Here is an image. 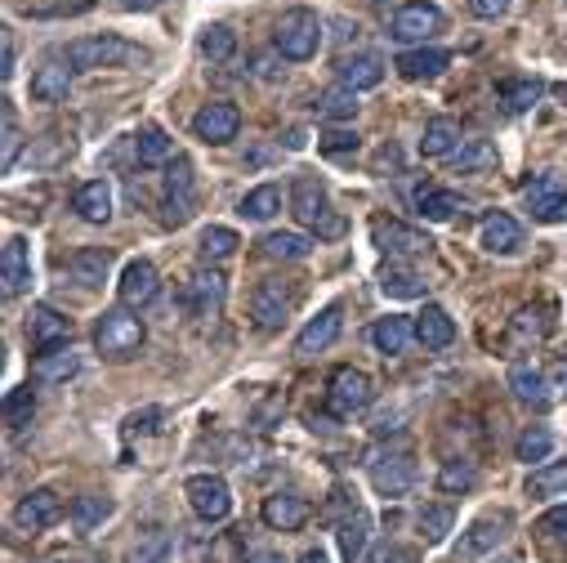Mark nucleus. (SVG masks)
<instances>
[{
  "instance_id": "1",
  "label": "nucleus",
  "mask_w": 567,
  "mask_h": 563,
  "mask_svg": "<svg viewBox=\"0 0 567 563\" xmlns=\"http://www.w3.org/2000/svg\"><path fill=\"white\" fill-rule=\"evenodd\" d=\"M63 59L76 72H99V68H134V63H148V50H138L125 37L99 32V37H76L63 45Z\"/></svg>"
},
{
  "instance_id": "2",
  "label": "nucleus",
  "mask_w": 567,
  "mask_h": 563,
  "mask_svg": "<svg viewBox=\"0 0 567 563\" xmlns=\"http://www.w3.org/2000/svg\"><path fill=\"white\" fill-rule=\"evenodd\" d=\"M291 215H296L309 233H318L322 242H336V237H344V228H349V219L331 206L327 188H322L318 180H309V175L291 184Z\"/></svg>"
},
{
  "instance_id": "3",
  "label": "nucleus",
  "mask_w": 567,
  "mask_h": 563,
  "mask_svg": "<svg viewBox=\"0 0 567 563\" xmlns=\"http://www.w3.org/2000/svg\"><path fill=\"white\" fill-rule=\"evenodd\" d=\"M144 318H134V309L116 305V309H103V318L94 323V349L107 358V362H125L138 354L144 345Z\"/></svg>"
},
{
  "instance_id": "4",
  "label": "nucleus",
  "mask_w": 567,
  "mask_h": 563,
  "mask_svg": "<svg viewBox=\"0 0 567 563\" xmlns=\"http://www.w3.org/2000/svg\"><path fill=\"white\" fill-rule=\"evenodd\" d=\"M272 45H277L281 59H291V63L313 59L318 45H322V19L313 10H305V6L287 10L277 19V28H272Z\"/></svg>"
},
{
  "instance_id": "5",
  "label": "nucleus",
  "mask_w": 567,
  "mask_h": 563,
  "mask_svg": "<svg viewBox=\"0 0 567 563\" xmlns=\"http://www.w3.org/2000/svg\"><path fill=\"white\" fill-rule=\"evenodd\" d=\"M296 305H300V287H296V282H287V277H264L259 287H255V296H250V323H255L259 331H277L281 323L296 314Z\"/></svg>"
},
{
  "instance_id": "6",
  "label": "nucleus",
  "mask_w": 567,
  "mask_h": 563,
  "mask_svg": "<svg viewBox=\"0 0 567 563\" xmlns=\"http://www.w3.org/2000/svg\"><path fill=\"white\" fill-rule=\"evenodd\" d=\"M509 532H514V514H509V510H487V514H478V519L461 532L456 559H461V563H474V559H483L487 550L505 545V541H509Z\"/></svg>"
},
{
  "instance_id": "7",
  "label": "nucleus",
  "mask_w": 567,
  "mask_h": 563,
  "mask_svg": "<svg viewBox=\"0 0 567 563\" xmlns=\"http://www.w3.org/2000/svg\"><path fill=\"white\" fill-rule=\"evenodd\" d=\"M193 206H197V188H193V162L188 157H175L171 171H166V188H162V224L179 228L193 219Z\"/></svg>"
},
{
  "instance_id": "8",
  "label": "nucleus",
  "mask_w": 567,
  "mask_h": 563,
  "mask_svg": "<svg viewBox=\"0 0 567 563\" xmlns=\"http://www.w3.org/2000/svg\"><path fill=\"white\" fill-rule=\"evenodd\" d=\"M443 32V10L439 6H424V0H411V6H402L389 23V37L398 45H424L430 37Z\"/></svg>"
},
{
  "instance_id": "9",
  "label": "nucleus",
  "mask_w": 567,
  "mask_h": 563,
  "mask_svg": "<svg viewBox=\"0 0 567 563\" xmlns=\"http://www.w3.org/2000/svg\"><path fill=\"white\" fill-rule=\"evenodd\" d=\"M367 474H371V488L380 497H406L415 488V461L411 452H384V457H371L367 461Z\"/></svg>"
},
{
  "instance_id": "10",
  "label": "nucleus",
  "mask_w": 567,
  "mask_h": 563,
  "mask_svg": "<svg viewBox=\"0 0 567 563\" xmlns=\"http://www.w3.org/2000/svg\"><path fill=\"white\" fill-rule=\"evenodd\" d=\"M523 202L532 211V219L540 224H567V184L558 175H536L523 188Z\"/></svg>"
},
{
  "instance_id": "11",
  "label": "nucleus",
  "mask_w": 567,
  "mask_h": 563,
  "mask_svg": "<svg viewBox=\"0 0 567 563\" xmlns=\"http://www.w3.org/2000/svg\"><path fill=\"white\" fill-rule=\"evenodd\" d=\"M237 130H241V112H237V103H228V99H215V103H206V108L193 116V134L202 139V144H210V149L233 144Z\"/></svg>"
},
{
  "instance_id": "12",
  "label": "nucleus",
  "mask_w": 567,
  "mask_h": 563,
  "mask_svg": "<svg viewBox=\"0 0 567 563\" xmlns=\"http://www.w3.org/2000/svg\"><path fill=\"white\" fill-rule=\"evenodd\" d=\"M162 291V277H157V264L153 259H130L121 268V282H116V296L125 309H148Z\"/></svg>"
},
{
  "instance_id": "13",
  "label": "nucleus",
  "mask_w": 567,
  "mask_h": 563,
  "mask_svg": "<svg viewBox=\"0 0 567 563\" xmlns=\"http://www.w3.org/2000/svg\"><path fill=\"white\" fill-rule=\"evenodd\" d=\"M327 398H331V411L353 416V411H367V407H371L375 385H371L367 371H358V367H340V371H331V389H327Z\"/></svg>"
},
{
  "instance_id": "14",
  "label": "nucleus",
  "mask_w": 567,
  "mask_h": 563,
  "mask_svg": "<svg viewBox=\"0 0 567 563\" xmlns=\"http://www.w3.org/2000/svg\"><path fill=\"white\" fill-rule=\"evenodd\" d=\"M184 492H188L193 514L206 519V523H219V519H228V510H233V492H228V483H224L219 474H193V479L184 483Z\"/></svg>"
},
{
  "instance_id": "15",
  "label": "nucleus",
  "mask_w": 567,
  "mask_h": 563,
  "mask_svg": "<svg viewBox=\"0 0 567 563\" xmlns=\"http://www.w3.org/2000/svg\"><path fill=\"white\" fill-rule=\"evenodd\" d=\"M371 242L389 255V259H402V255H430V233H420V228H411V224H402V219H375L371 224Z\"/></svg>"
},
{
  "instance_id": "16",
  "label": "nucleus",
  "mask_w": 567,
  "mask_h": 563,
  "mask_svg": "<svg viewBox=\"0 0 567 563\" xmlns=\"http://www.w3.org/2000/svg\"><path fill=\"white\" fill-rule=\"evenodd\" d=\"M32 287V255H28V242L23 237H6V250H0V291L6 300L23 296Z\"/></svg>"
},
{
  "instance_id": "17",
  "label": "nucleus",
  "mask_w": 567,
  "mask_h": 563,
  "mask_svg": "<svg viewBox=\"0 0 567 563\" xmlns=\"http://www.w3.org/2000/svg\"><path fill=\"white\" fill-rule=\"evenodd\" d=\"M340 331H344V309H340V305H327V309L296 336V358H313V354L331 349V345L340 340Z\"/></svg>"
},
{
  "instance_id": "18",
  "label": "nucleus",
  "mask_w": 567,
  "mask_h": 563,
  "mask_svg": "<svg viewBox=\"0 0 567 563\" xmlns=\"http://www.w3.org/2000/svg\"><path fill=\"white\" fill-rule=\"evenodd\" d=\"M59 519H63V501H59L54 488L28 492V497L19 501V510H14V523H19L23 532H45V528H54Z\"/></svg>"
},
{
  "instance_id": "19",
  "label": "nucleus",
  "mask_w": 567,
  "mask_h": 563,
  "mask_svg": "<svg viewBox=\"0 0 567 563\" xmlns=\"http://www.w3.org/2000/svg\"><path fill=\"white\" fill-rule=\"evenodd\" d=\"M224 296H228V282L219 268H197L188 277V309L197 318H215L224 309Z\"/></svg>"
},
{
  "instance_id": "20",
  "label": "nucleus",
  "mask_w": 567,
  "mask_h": 563,
  "mask_svg": "<svg viewBox=\"0 0 567 563\" xmlns=\"http://www.w3.org/2000/svg\"><path fill=\"white\" fill-rule=\"evenodd\" d=\"M259 514H264V523L272 532H300L309 523L313 505L305 497H296V492H277V497H264V510Z\"/></svg>"
},
{
  "instance_id": "21",
  "label": "nucleus",
  "mask_w": 567,
  "mask_h": 563,
  "mask_svg": "<svg viewBox=\"0 0 567 563\" xmlns=\"http://www.w3.org/2000/svg\"><path fill=\"white\" fill-rule=\"evenodd\" d=\"M28 340L37 349H59V345L72 340V318H63L50 305H32V314H28Z\"/></svg>"
},
{
  "instance_id": "22",
  "label": "nucleus",
  "mask_w": 567,
  "mask_h": 563,
  "mask_svg": "<svg viewBox=\"0 0 567 563\" xmlns=\"http://www.w3.org/2000/svg\"><path fill=\"white\" fill-rule=\"evenodd\" d=\"M393 68H398L406 81H434L439 72L452 68V54L439 50V45H415V50H402V54L393 59Z\"/></svg>"
},
{
  "instance_id": "23",
  "label": "nucleus",
  "mask_w": 567,
  "mask_h": 563,
  "mask_svg": "<svg viewBox=\"0 0 567 563\" xmlns=\"http://www.w3.org/2000/svg\"><path fill=\"white\" fill-rule=\"evenodd\" d=\"M72 76H76V68L68 59H45L32 76V99L37 103H63L72 94Z\"/></svg>"
},
{
  "instance_id": "24",
  "label": "nucleus",
  "mask_w": 567,
  "mask_h": 563,
  "mask_svg": "<svg viewBox=\"0 0 567 563\" xmlns=\"http://www.w3.org/2000/svg\"><path fill=\"white\" fill-rule=\"evenodd\" d=\"M509 389H514V398L527 402V407H549V402H554L549 376H545L540 367H532V362H514V367H509Z\"/></svg>"
},
{
  "instance_id": "25",
  "label": "nucleus",
  "mask_w": 567,
  "mask_h": 563,
  "mask_svg": "<svg viewBox=\"0 0 567 563\" xmlns=\"http://www.w3.org/2000/svg\"><path fill=\"white\" fill-rule=\"evenodd\" d=\"M461 144H465V134H461V121H456V116H434V121H424L420 157H452Z\"/></svg>"
},
{
  "instance_id": "26",
  "label": "nucleus",
  "mask_w": 567,
  "mask_h": 563,
  "mask_svg": "<svg viewBox=\"0 0 567 563\" xmlns=\"http://www.w3.org/2000/svg\"><path fill=\"white\" fill-rule=\"evenodd\" d=\"M81 371V354L72 345H59V349H41L37 362H32V376L41 385H68L72 376Z\"/></svg>"
},
{
  "instance_id": "27",
  "label": "nucleus",
  "mask_w": 567,
  "mask_h": 563,
  "mask_svg": "<svg viewBox=\"0 0 567 563\" xmlns=\"http://www.w3.org/2000/svg\"><path fill=\"white\" fill-rule=\"evenodd\" d=\"M336 76H340V85H349V90H371V85L384 81V59H380V54H344V59L336 63Z\"/></svg>"
},
{
  "instance_id": "28",
  "label": "nucleus",
  "mask_w": 567,
  "mask_h": 563,
  "mask_svg": "<svg viewBox=\"0 0 567 563\" xmlns=\"http://www.w3.org/2000/svg\"><path fill=\"white\" fill-rule=\"evenodd\" d=\"M523 246V224L514 219V215H505V211H492L487 219H483V250H492V255H514Z\"/></svg>"
},
{
  "instance_id": "29",
  "label": "nucleus",
  "mask_w": 567,
  "mask_h": 563,
  "mask_svg": "<svg viewBox=\"0 0 567 563\" xmlns=\"http://www.w3.org/2000/svg\"><path fill=\"white\" fill-rule=\"evenodd\" d=\"M380 291H384L389 300H420V296H424V277H420L411 264L389 259V264L380 268Z\"/></svg>"
},
{
  "instance_id": "30",
  "label": "nucleus",
  "mask_w": 567,
  "mask_h": 563,
  "mask_svg": "<svg viewBox=\"0 0 567 563\" xmlns=\"http://www.w3.org/2000/svg\"><path fill=\"white\" fill-rule=\"evenodd\" d=\"M336 536H340V554H344V563H362V554H367V541H371V514L353 505V510L340 519Z\"/></svg>"
},
{
  "instance_id": "31",
  "label": "nucleus",
  "mask_w": 567,
  "mask_h": 563,
  "mask_svg": "<svg viewBox=\"0 0 567 563\" xmlns=\"http://www.w3.org/2000/svg\"><path fill=\"white\" fill-rule=\"evenodd\" d=\"M415 340L424 345V349H447L452 340H456V323L447 318V309H439V305H424V314L415 318Z\"/></svg>"
},
{
  "instance_id": "32",
  "label": "nucleus",
  "mask_w": 567,
  "mask_h": 563,
  "mask_svg": "<svg viewBox=\"0 0 567 563\" xmlns=\"http://www.w3.org/2000/svg\"><path fill=\"white\" fill-rule=\"evenodd\" d=\"M415 340V323L411 318H380L375 327H371V345L384 354V358H402L406 354V345Z\"/></svg>"
},
{
  "instance_id": "33",
  "label": "nucleus",
  "mask_w": 567,
  "mask_h": 563,
  "mask_svg": "<svg viewBox=\"0 0 567 563\" xmlns=\"http://www.w3.org/2000/svg\"><path fill=\"white\" fill-rule=\"evenodd\" d=\"M72 211H76L85 224H107V219H112V188H107L103 180L81 184L76 197H72Z\"/></svg>"
},
{
  "instance_id": "34",
  "label": "nucleus",
  "mask_w": 567,
  "mask_h": 563,
  "mask_svg": "<svg viewBox=\"0 0 567 563\" xmlns=\"http://www.w3.org/2000/svg\"><path fill=\"white\" fill-rule=\"evenodd\" d=\"M134 157H138V166L175 162V139H171L162 125H144V130L134 134Z\"/></svg>"
},
{
  "instance_id": "35",
  "label": "nucleus",
  "mask_w": 567,
  "mask_h": 563,
  "mask_svg": "<svg viewBox=\"0 0 567 563\" xmlns=\"http://www.w3.org/2000/svg\"><path fill=\"white\" fill-rule=\"evenodd\" d=\"M411 202H415V211L430 219V224H443V219H452L456 211H461V197L452 193V188H439V184H424V188H415L411 193Z\"/></svg>"
},
{
  "instance_id": "36",
  "label": "nucleus",
  "mask_w": 567,
  "mask_h": 563,
  "mask_svg": "<svg viewBox=\"0 0 567 563\" xmlns=\"http://www.w3.org/2000/svg\"><path fill=\"white\" fill-rule=\"evenodd\" d=\"M107 268H112V255L103 246H85L68 259V273L81 282V287H103L107 282Z\"/></svg>"
},
{
  "instance_id": "37",
  "label": "nucleus",
  "mask_w": 567,
  "mask_h": 563,
  "mask_svg": "<svg viewBox=\"0 0 567 563\" xmlns=\"http://www.w3.org/2000/svg\"><path fill=\"white\" fill-rule=\"evenodd\" d=\"M540 94H545V81H536V76H518V81L496 85V99L505 112H527L532 103H540Z\"/></svg>"
},
{
  "instance_id": "38",
  "label": "nucleus",
  "mask_w": 567,
  "mask_h": 563,
  "mask_svg": "<svg viewBox=\"0 0 567 563\" xmlns=\"http://www.w3.org/2000/svg\"><path fill=\"white\" fill-rule=\"evenodd\" d=\"M125 563H171V532L166 528H144L134 536Z\"/></svg>"
},
{
  "instance_id": "39",
  "label": "nucleus",
  "mask_w": 567,
  "mask_h": 563,
  "mask_svg": "<svg viewBox=\"0 0 567 563\" xmlns=\"http://www.w3.org/2000/svg\"><path fill=\"white\" fill-rule=\"evenodd\" d=\"M277 211H281V188H277V184H259V188H250V193L241 197V206H237V215H241V219H255V224L272 219Z\"/></svg>"
},
{
  "instance_id": "40",
  "label": "nucleus",
  "mask_w": 567,
  "mask_h": 563,
  "mask_svg": "<svg viewBox=\"0 0 567 563\" xmlns=\"http://www.w3.org/2000/svg\"><path fill=\"white\" fill-rule=\"evenodd\" d=\"M259 250H264L268 259H309L313 242H309L305 233H264V237H259Z\"/></svg>"
},
{
  "instance_id": "41",
  "label": "nucleus",
  "mask_w": 567,
  "mask_h": 563,
  "mask_svg": "<svg viewBox=\"0 0 567 563\" xmlns=\"http://www.w3.org/2000/svg\"><path fill=\"white\" fill-rule=\"evenodd\" d=\"M415 528H420V536L430 541V545H443L447 532L456 528V510H452V505H424V510L415 514Z\"/></svg>"
},
{
  "instance_id": "42",
  "label": "nucleus",
  "mask_w": 567,
  "mask_h": 563,
  "mask_svg": "<svg viewBox=\"0 0 567 563\" xmlns=\"http://www.w3.org/2000/svg\"><path fill=\"white\" fill-rule=\"evenodd\" d=\"M567 492V461H545L527 474V497H563Z\"/></svg>"
},
{
  "instance_id": "43",
  "label": "nucleus",
  "mask_w": 567,
  "mask_h": 563,
  "mask_svg": "<svg viewBox=\"0 0 567 563\" xmlns=\"http://www.w3.org/2000/svg\"><path fill=\"white\" fill-rule=\"evenodd\" d=\"M549 452H554V434L545 430V426H527L523 434H518V443H514V457L518 461H536V465H545L549 461Z\"/></svg>"
},
{
  "instance_id": "44",
  "label": "nucleus",
  "mask_w": 567,
  "mask_h": 563,
  "mask_svg": "<svg viewBox=\"0 0 567 563\" xmlns=\"http://www.w3.org/2000/svg\"><path fill=\"white\" fill-rule=\"evenodd\" d=\"M318 116H327V121H353L358 116V90H349V85H340V90H327V94H318Z\"/></svg>"
},
{
  "instance_id": "45",
  "label": "nucleus",
  "mask_w": 567,
  "mask_h": 563,
  "mask_svg": "<svg viewBox=\"0 0 567 563\" xmlns=\"http://www.w3.org/2000/svg\"><path fill=\"white\" fill-rule=\"evenodd\" d=\"M237 246H241V242H237V233H233V228L210 224V228L202 233V242H197V255H202L206 264H219V259H228Z\"/></svg>"
},
{
  "instance_id": "46",
  "label": "nucleus",
  "mask_w": 567,
  "mask_h": 563,
  "mask_svg": "<svg viewBox=\"0 0 567 563\" xmlns=\"http://www.w3.org/2000/svg\"><path fill=\"white\" fill-rule=\"evenodd\" d=\"M202 54H206L210 63H228V59L237 54V32H233L228 23H210V28L202 32Z\"/></svg>"
},
{
  "instance_id": "47",
  "label": "nucleus",
  "mask_w": 567,
  "mask_h": 563,
  "mask_svg": "<svg viewBox=\"0 0 567 563\" xmlns=\"http://www.w3.org/2000/svg\"><path fill=\"white\" fill-rule=\"evenodd\" d=\"M72 519H76V528H81V532H94L103 519H112V501H107V497L85 492V497H76V501H72Z\"/></svg>"
},
{
  "instance_id": "48",
  "label": "nucleus",
  "mask_w": 567,
  "mask_h": 563,
  "mask_svg": "<svg viewBox=\"0 0 567 563\" xmlns=\"http://www.w3.org/2000/svg\"><path fill=\"white\" fill-rule=\"evenodd\" d=\"M536 536H540L545 545H554L558 554H567V505L545 510V514H540V523H536Z\"/></svg>"
},
{
  "instance_id": "49",
  "label": "nucleus",
  "mask_w": 567,
  "mask_h": 563,
  "mask_svg": "<svg viewBox=\"0 0 567 563\" xmlns=\"http://www.w3.org/2000/svg\"><path fill=\"white\" fill-rule=\"evenodd\" d=\"M32 416H37V389L32 385L28 389H14L6 398V426L10 430H23V426H32Z\"/></svg>"
},
{
  "instance_id": "50",
  "label": "nucleus",
  "mask_w": 567,
  "mask_h": 563,
  "mask_svg": "<svg viewBox=\"0 0 567 563\" xmlns=\"http://www.w3.org/2000/svg\"><path fill=\"white\" fill-rule=\"evenodd\" d=\"M452 157H456V171H461V175L483 171V166H492V162H496V153H492L487 139H465V144H461Z\"/></svg>"
},
{
  "instance_id": "51",
  "label": "nucleus",
  "mask_w": 567,
  "mask_h": 563,
  "mask_svg": "<svg viewBox=\"0 0 567 563\" xmlns=\"http://www.w3.org/2000/svg\"><path fill=\"white\" fill-rule=\"evenodd\" d=\"M474 483H478L474 461H447V465L439 470V488H443V492H470Z\"/></svg>"
},
{
  "instance_id": "52",
  "label": "nucleus",
  "mask_w": 567,
  "mask_h": 563,
  "mask_svg": "<svg viewBox=\"0 0 567 563\" xmlns=\"http://www.w3.org/2000/svg\"><path fill=\"white\" fill-rule=\"evenodd\" d=\"M318 149H322L327 157H344V153H358V134H353V130H327V134L318 139Z\"/></svg>"
},
{
  "instance_id": "53",
  "label": "nucleus",
  "mask_w": 567,
  "mask_h": 563,
  "mask_svg": "<svg viewBox=\"0 0 567 563\" xmlns=\"http://www.w3.org/2000/svg\"><path fill=\"white\" fill-rule=\"evenodd\" d=\"M19 144H23V134H19V121H14V108L6 103V144H0V166H14V157H19Z\"/></svg>"
},
{
  "instance_id": "54",
  "label": "nucleus",
  "mask_w": 567,
  "mask_h": 563,
  "mask_svg": "<svg viewBox=\"0 0 567 563\" xmlns=\"http://www.w3.org/2000/svg\"><path fill=\"white\" fill-rule=\"evenodd\" d=\"M85 10H94V0H50L37 14H85Z\"/></svg>"
},
{
  "instance_id": "55",
  "label": "nucleus",
  "mask_w": 567,
  "mask_h": 563,
  "mask_svg": "<svg viewBox=\"0 0 567 563\" xmlns=\"http://www.w3.org/2000/svg\"><path fill=\"white\" fill-rule=\"evenodd\" d=\"M153 420H162V411H157V407H153V411H144V416L134 411V416L125 420V434H153V430H157Z\"/></svg>"
},
{
  "instance_id": "56",
  "label": "nucleus",
  "mask_w": 567,
  "mask_h": 563,
  "mask_svg": "<svg viewBox=\"0 0 567 563\" xmlns=\"http://www.w3.org/2000/svg\"><path fill=\"white\" fill-rule=\"evenodd\" d=\"M509 6H514V0H470V10H474L478 19H501Z\"/></svg>"
},
{
  "instance_id": "57",
  "label": "nucleus",
  "mask_w": 567,
  "mask_h": 563,
  "mask_svg": "<svg viewBox=\"0 0 567 563\" xmlns=\"http://www.w3.org/2000/svg\"><path fill=\"white\" fill-rule=\"evenodd\" d=\"M371 563H415V550H402V545H389V550H380Z\"/></svg>"
},
{
  "instance_id": "58",
  "label": "nucleus",
  "mask_w": 567,
  "mask_h": 563,
  "mask_svg": "<svg viewBox=\"0 0 567 563\" xmlns=\"http://www.w3.org/2000/svg\"><path fill=\"white\" fill-rule=\"evenodd\" d=\"M0 76H6V81L14 76V45H10V37H6V68H0Z\"/></svg>"
},
{
  "instance_id": "59",
  "label": "nucleus",
  "mask_w": 567,
  "mask_h": 563,
  "mask_svg": "<svg viewBox=\"0 0 567 563\" xmlns=\"http://www.w3.org/2000/svg\"><path fill=\"white\" fill-rule=\"evenodd\" d=\"M121 6H125V10H157L162 0H121Z\"/></svg>"
},
{
  "instance_id": "60",
  "label": "nucleus",
  "mask_w": 567,
  "mask_h": 563,
  "mask_svg": "<svg viewBox=\"0 0 567 563\" xmlns=\"http://www.w3.org/2000/svg\"><path fill=\"white\" fill-rule=\"evenodd\" d=\"M250 563H287V559H281V554H272V550H259Z\"/></svg>"
},
{
  "instance_id": "61",
  "label": "nucleus",
  "mask_w": 567,
  "mask_h": 563,
  "mask_svg": "<svg viewBox=\"0 0 567 563\" xmlns=\"http://www.w3.org/2000/svg\"><path fill=\"white\" fill-rule=\"evenodd\" d=\"M300 563H331V559H327L322 550H305V554H300Z\"/></svg>"
},
{
  "instance_id": "62",
  "label": "nucleus",
  "mask_w": 567,
  "mask_h": 563,
  "mask_svg": "<svg viewBox=\"0 0 567 563\" xmlns=\"http://www.w3.org/2000/svg\"><path fill=\"white\" fill-rule=\"evenodd\" d=\"M554 94H558V99L567 103V81H563V85H554Z\"/></svg>"
},
{
  "instance_id": "63",
  "label": "nucleus",
  "mask_w": 567,
  "mask_h": 563,
  "mask_svg": "<svg viewBox=\"0 0 567 563\" xmlns=\"http://www.w3.org/2000/svg\"><path fill=\"white\" fill-rule=\"evenodd\" d=\"M501 563H518V559H501Z\"/></svg>"
}]
</instances>
